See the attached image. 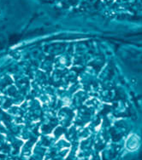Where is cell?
<instances>
[{
	"mask_svg": "<svg viewBox=\"0 0 142 160\" xmlns=\"http://www.w3.org/2000/svg\"><path fill=\"white\" fill-rule=\"evenodd\" d=\"M139 137L135 135H132L128 138L126 141V147L129 151L136 150L139 146Z\"/></svg>",
	"mask_w": 142,
	"mask_h": 160,
	"instance_id": "1",
	"label": "cell"
},
{
	"mask_svg": "<svg viewBox=\"0 0 142 160\" xmlns=\"http://www.w3.org/2000/svg\"><path fill=\"white\" fill-rule=\"evenodd\" d=\"M2 15V10H0V15Z\"/></svg>",
	"mask_w": 142,
	"mask_h": 160,
	"instance_id": "2",
	"label": "cell"
}]
</instances>
